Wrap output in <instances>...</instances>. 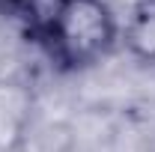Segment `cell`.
<instances>
[{
    "instance_id": "3",
    "label": "cell",
    "mask_w": 155,
    "mask_h": 152,
    "mask_svg": "<svg viewBox=\"0 0 155 152\" xmlns=\"http://www.w3.org/2000/svg\"><path fill=\"white\" fill-rule=\"evenodd\" d=\"M42 3H45V0H0V15L18 18V21H24V24H30Z\"/></svg>"
},
{
    "instance_id": "2",
    "label": "cell",
    "mask_w": 155,
    "mask_h": 152,
    "mask_svg": "<svg viewBox=\"0 0 155 152\" xmlns=\"http://www.w3.org/2000/svg\"><path fill=\"white\" fill-rule=\"evenodd\" d=\"M131 57L143 63H155V0H137L119 30Z\"/></svg>"
},
{
    "instance_id": "1",
    "label": "cell",
    "mask_w": 155,
    "mask_h": 152,
    "mask_svg": "<svg viewBox=\"0 0 155 152\" xmlns=\"http://www.w3.org/2000/svg\"><path fill=\"white\" fill-rule=\"evenodd\" d=\"M60 69H87L110 54L119 21L104 0H45L27 24Z\"/></svg>"
}]
</instances>
